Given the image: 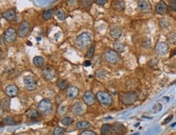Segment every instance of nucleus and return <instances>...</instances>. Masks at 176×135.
Masks as SVG:
<instances>
[{
  "label": "nucleus",
  "instance_id": "f257e3e1",
  "mask_svg": "<svg viewBox=\"0 0 176 135\" xmlns=\"http://www.w3.org/2000/svg\"><path fill=\"white\" fill-rule=\"evenodd\" d=\"M119 99L122 103L124 105H132L138 100V94L136 91H128L120 94Z\"/></svg>",
  "mask_w": 176,
  "mask_h": 135
},
{
  "label": "nucleus",
  "instance_id": "f03ea898",
  "mask_svg": "<svg viewBox=\"0 0 176 135\" xmlns=\"http://www.w3.org/2000/svg\"><path fill=\"white\" fill-rule=\"evenodd\" d=\"M91 43H92V38L90 34H88V32L82 33L80 35H78L76 38V45L77 46V47L81 49L88 47Z\"/></svg>",
  "mask_w": 176,
  "mask_h": 135
},
{
  "label": "nucleus",
  "instance_id": "7ed1b4c3",
  "mask_svg": "<svg viewBox=\"0 0 176 135\" xmlns=\"http://www.w3.org/2000/svg\"><path fill=\"white\" fill-rule=\"evenodd\" d=\"M96 98L98 100L101 104L106 106V107H110L112 105L114 99L113 97L110 95L109 93L107 92H104V91H99L96 94Z\"/></svg>",
  "mask_w": 176,
  "mask_h": 135
},
{
  "label": "nucleus",
  "instance_id": "20e7f679",
  "mask_svg": "<svg viewBox=\"0 0 176 135\" xmlns=\"http://www.w3.org/2000/svg\"><path fill=\"white\" fill-rule=\"evenodd\" d=\"M104 58H105L107 62L112 64H117L118 62L120 60V56L119 55V52L115 51L114 50H111V49H108L105 51Z\"/></svg>",
  "mask_w": 176,
  "mask_h": 135
},
{
  "label": "nucleus",
  "instance_id": "39448f33",
  "mask_svg": "<svg viewBox=\"0 0 176 135\" xmlns=\"http://www.w3.org/2000/svg\"><path fill=\"white\" fill-rule=\"evenodd\" d=\"M37 108L39 110V112L42 114H48L52 111L53 109V104H52L51 101L48 98H43L41 99L38 105H37Z\"/></svg>",
  "mask_w": 176,
  "mask_h": 135
},
{
  "label": "nucleus",
  "instance_id": "423d86ee",
  "mask_svg": "<svg viewBox=\"0 0 176 135\" xmlns=\"http://www.w3.org/2000/svg\"><path fill=\"white\" fill-rule=\"evenodd\" d=\"M169 51H170V47L168 44L165 41H159L155 46V53L158 56H165L169 54Z\"/></svg>",
  "mask_w": 176,
  "mask_h": 135
},
{
  "label": "nucleus",
  "instance_id": "0eeeda50",
  "mask_svg": "<svg viewBox=\"0 0 176 135\" xmlns=\"http://www.w3.org/2000/svg\"><path fill=\"white\" fill-rule=\"evenodd\" d=\"M24 84L28 90L33 91L37 87V80L33 76L28 75L24 77Z\"/></svg>",
  "mask_w": 176,
  "mask_h": 135
},
{
  "label": "nucleus",
  "instance_id": "6e6552de",
  "mask_svg": "<svg viewBox=\"0 0 176 135\" xmlns=\"http://www.w3.org/2000/svg\"><path fill=\"white\" fill-rule=\"evenodd\" d=\"M31 29V25L29 21L27 20H24L20 25V26L17 30V34L20 38H25L26 36L29 34Z\"/></svg>",
  "mask_w": 176,
  "mask_h": 135
},
{
  "label": "nucleus",
  "instance_id": "1a4fd4ad",
  "mask_svg": "<svg viewBox=\"0 0 176 135\" xmlns=\"http://www.w3.org/2000/svg\"><path fill=\"white\" fill-rule=\"evenodd\" d=\"M17 35L18 34H17L16 30L13 27H10L6 30L5 34H4V38L8 43H13L15 41Z\"/></svg>",
  "mask_w": 176,
  "mask_h": 135
},
{
  "label": "nucleus",
  "instance_id": "9d476101",
  "mask_svg": "<svg viewBox=\"0 0 176 135\" xmlns=\"http://www.w3.org/2000/svg\"><path fill=\"white\" fill-rule=\"evenodd\" d=\"M137 7L140 11L144 13L150 12L153 8L149 0H139L137 3Z\"/></svg>",
  "mask_w": 176,
  "mask_h": 135
},
{
  "label": "nucleus",
  "instance_id": "9b49d317",
  "mask_svg": "<svg viewBox=\"0 0 176 135\" xmlns=\"http://www.w3.org/2000/svg\"><path fill=\"white\" fill-rule=\"evenodd\" d=\"M42 76L44 77V78L47 81H51L53 79L55 78V76H56V72L52 67L47 66V67H45L42 69Z\"/></svg>",
  "mask_w": 176,
  "mask_h": 135
},
{
  "label": "nucleus",
  "instance_id": "f8f14e48",
  "mask_svg": "<svg viewBox=\"0 0 176 135\" xmlns=\"http://www.w3.org/2000/svg\"><path fill=\"white\" fill-rule=\"evenodd\" d=\"M95 95L92 91H86L83 96V101L86 105L92 106L95 103Z\"/></svg>",
  "mask_w": 176,
  "mask_h": 135
},
{
  "label": "nucleus",
  "instance_id": "ddd939ff",
  "mask_svg": "<svg viewBox=\"0 0 176 135\" xmlns=\"http://www.w3.org/2000/svg\"><path fill=\"white\" fill-rule=\"evenodd\" d=\"M5 94L10 98L15 97L17 94H18V87L16 86L14 84H11L8 85V86L5 89Z\"/></svg>",
  "mask_w": 176,
  "mask_h": 135
},
{
  "label": "nucleus",
  "instance_id": "4468645a",
  "mask_svg": "<svg viewBox=\"0 0 176 135\" xmlns=\"http://www.w3.org/2000/svg\"><path fill=\"white\" fill-rule=\"evenodd\" d=\"M112 133L114 135H123L126 132V128L123 124L120 123H115L112 126Z\"/></svg>",
  "mask_w": 176,
  "mask_h": 135
},
{
  "label": "nucleus",
  "instance_id": "2eb2a0df",
  "mask_svg": "<svg viewBox=\"0 0 176 135\" xmlns=\"http://www.w3.org/2000/svg\"><path fill=\"white\" fill-rule=\"evenodd\" d=\"M72 112L73 113L74 115L76 116H81L84 112V105L80 103V102H77L76 103H74L72 108H71Z\"/></svg>",
  "mask_w": 176,
  "mask_h": 135
},
{
  "label": "nucleus",
  "instance_id": "dca6fc26",
  "mask_svg": "<svg viewBox=\"0 0 176 135\" xmlns=\"http://www.w3.org/2000/svg\"><path fill=\"white\" fill-rule=\"evenodd\" d=\"M79 92L80 90L77 88L76 86H70L67 87V96L69 98H75L79 95Z\"/></svg>",
  "mask_w": 176,
  "mask_h": 135
},
{
  "label": "nucleus",
  "instance_id": "f3484780",
  "mask_svg": "<svg viewBox=\"0 0 176 135\" xmlns=\"http://www.w3.org/2000/svg\"><path fill=\"white\" fill-rule=\"evenodd\" d=\"M167 5L165 4L163 0H161L160 2H158L156 7H155V11L156 12L159 14V15H164L165 13V11L167 10Z\"/></svg>",
  "mask_w": 176,
  "mask_h": 135
},
{
  "label": "nucleus",
  "instance_id": "a211bd4d",
  "mask_svg": "<svg viewBox=\"0 0 176 135\" xmlns=\"http://www.w3.org/2000/svg\"><path fill=\"white\" fill-rule=\"evenodd\" d=\"M15 15H16V13H15V11L14 9H9V10L3 13V17L5 20H7L8 21L14 20V19L15 18Z\"/></svg>",
  "mask_w": 176,
  "mask_h": 135
},
{
  "label": "nucleus",
  "instance_id": "6ab92c4d",
  "mask_svg": "<svg viewBox=\"0 0 176 135\" xmlns=\"http://www.w3.org/2000/svg\"><path fill=\"white\" fill-rule=\"evenodd\" d=\"M122 34H123V32L119 27H113L110 30V37L114 39H119L122 36Z\"/></svg>",
  "mask_w": 176,
  "mask_h": 135
},
{
  "label": "nucleus",
  "instance_id": "aec40b11",
  "mask_svg": "<svg viewBox=\"0 0 176 135\" xmlns=\"http://www.w3.org/2000/svg\"><path fill=\"white\" fill-rule=\"evenodd\" d=\"M33 63L34 64V66H36L37 68L43 67L45 64L44 58L41 56H35L33 58Z\"/></svg>",
  "mask_w": 176,
  "mask_h": 135
},
{
  "label": "nucleus",
  "instance_id": "412c9836",
  "mask_svg": "<svg viewBox=\"0 0 176 135\" xmlns=\"http://www.w3.org/2000/svg\"><path fill=\"white\" fill-rule=\"evenodd\" d=\"M112 131V126L109 124H104L101 129L102 135H109Z\"/></svg>",
  "mask_w": 176,
  "mask_h": 135
},
{
  "label": "nucleus",
  "instance_id": "4be33fe9",
  "mask_svg": "<svg viewBox=\"0 0 176 135\" xmlns=\"http://www.w3.org/2000/svg\"><path fill=\"white\" fill-rule=\"evenodd\" d=\"M89 127H91V124L88 121H79L76 123V128L78 129L86 130Z\"/></svg>",
  "mask_w": 176,
  "mask_h": 135
},
{
  "label": "nucleus",
  "instance_id": "5701e85b",
  "mask_svg": "<svg viewBox=\"0 0 176 135\" xmlns=\"http://www.w3.org/2000/svg\"><path fill=\"white\" fill-rule=\"evenodd\" d=\"M167 41L172 46H176V32H170L167 35Z\"/></svg>",
  "mask_w": 176,
  "mask_h": 135
},
{
  "label": "nucleus",
  "instance_id": "b1692460",
  "mask_svg": "<svg viewBox=\"0 0 176 135\" xmlns=\"http://www.w3.org/2000/svg\"><path fill=\"white\" fill-rule=\"evenodd\" d=\"M126 49V46L123 44L121 42L115 41L114 43V50L117 52H123Z\"/></svg>",
  "mask_w": 176,
  "mask_h": 135
},
{
  "label": "nucleus",
  "instance_id": "393cba45",
  "mask_svg": "<svg viewBox=\"0 0 176 135\" xmlns=\"http://www.w3.org/2000/svg\"><path fill=\"white\" fill-rule=\"evenodd\" d=\"M57 86L59 87V90H66V89H67V87H68V83L65 80L59 79L58 82H57Z\"/></svg>",
  "mask_w": 176,
  "mask_h": 135
},
{
  "label": "nucleus",
  "instance_id": "a878e982",
  "mask_svg": "<svg viewBox=\"0 0 176 135\" xmlns=\"http://www.w3.org/2000/svg\"><path fill=\"white\" fill-rule=\"evenodd\" d=\"M113 8H114V9H115V10H117V11H122V10H123L125 8L123 1L117 0V1L114 2V4H113Z\"/></svg>",
  "mask_w": 176,
  "mask_h": 135
},
{
  "label": "nucleus",
  "instance_id": "bb28decb",
  "mask_svg": "<svg viewBox=\"0 0 176 135\" xmlns=\"http://www.w3.org/2000/svg\"><path fill=\"white\" fill-rule=\"evenodd\" d=\"M53 15H54V10L53 9H49V10H46L43 12L42 14V18L44 20H50L53 17Z\"/></svg>",
  "mask_w": 176,
  "mask_h": 135
},
{
  "label": "nucleus",
  "instance_id": "cd10ccee",
  "mask_svg": "<svg viewBox=\"0 0 176 135\" xmlns=\"http://www.w3.org/2000/svg\"><path fill=\"white\" fill-rule=\"evenodd\" d=\"M26 115L30 119H35V118H37V117L39 116V113H38V112L36 109H30L27 112Z\"/></svg>",
  "mask_w": 176,
  "mask_h": 135
},
{
  "label": "nucleus",
  "instance_id": "c85d7f7f",
  "mask_svg": "<svg viewBox=\"0 0 176 135\" xmlns=\"http://www.w3.org/2000/svg\"><path fill=\"white\" fill-rule=\"evenodd\" d=\"M55 15H56L57 18L59 20H64L66 19V13L64 12V11H62L61 9H58L57 11H55Z\"/></svg>",
  "mask_w": 176,
  "mask_h": 135
},
{
  "label": "nucleus",
  "instance_id": "c756f323",
  "mask_svg": "<svg viewBox=\"0 0 176 135\" xmlns=\"http://www.w3.org/2000/svg\"><path fill=\"white\" fill-rule=\"evenodd\" d=\"M3 123L4 124H7V125H13V124H15V121L13 117L7 116V117H5V118L3 119Z\"/></svg>",
  "mask_w": 176,
  "mask_h": 135
},
{
  "label": "nucleus",
  "instance_id": "7c9ffc66",
  "mask_svg": "<svg viewBox=\"0 0 176 135\" xmlns=\"http://www.w3.org/2000/svg\"><path fill=\"white\" fill-rule=\"evenodd\" d=\"M159 25H160V26L162 28V29H167L169 26H170V21H169L168 19H166L165 17H163V18H161L159 20Z\"/></svg>",
  "mask_w": 176,
  "mask_h": 135
},
{
  "label": "nucleus",
  "instance_id": "2f4dec72",
  "mask_svg": "<svg viewBox=\"0 0 176 135\" xmlns=\"http://www.w3.org/2000/svg\"><path fill=\"white\" fill-rule=\"evenodd\" d=\"M72 122H73V119L71 116H66L61 120V124H62L63 125H69Z\"/></svg>",
  "mask_w": 176,
  "mask_h": 135
},
{
  "label": "nucleus",
  "instance_id": "473e14b6",
  "mask_svg": "<svg viewBox=\"0 0 176 135\" xmlns=\"http://www.w3.org/2000/svg\"><path fill=\"white\" fill-rule=\"evenodd\" d=\"M142 46H143L144 48L145 49H149L152 46V42H151V40L149 38H144L143 40V42H142Z\"/></svg>",
  "mask_w": 176,
  "mask_h": 135
},
{
  "label": "nucleus",
  "instance_id": "72a5a7b5",
  "mask_svg": "<svg viewBox=\"0 0 176 135\" xmlns=\"http://www.w3.org/2000/svg\"><path fill=\"white\" fill-rule=\"evenodd\" d=\"M53 133H54V135H64L65 129H62V127H56L55 128Z\"/></svg>",
  "mask_w": 176,
  "mask_h": 135
},
{
  "label": "nucleus",
  "instance_id": "f704fd0d",
  "mask_svg": "<svg viewBox=\"0 0 176 135\" xmlns=\"http://www.w3.org/2000/svg\"><path fill=\"white\" fill-rule=\"evenodd\" d=\"M94 50H95V46H92L90 48L88 49V51L86 53V58L91 59L93 56V55H94Z\"/></svg>",
  "mask_w": 176,
  "mask_h": 135
},
{
  "label": "nucleus",
  "instance_id": "c9c22d12",
  "mask_svg": "<svg viewBox=\"0 0 176 135\" xmlns=\"http://www.w3.org/2000/svg\"><path fill=\"white\" fill-rule=\"evenodd\" d=\"M169 8L171 11H176V0H170Z\"/></svg>",
  "mask_w": 176,
  "mask_h": 135
},
{
  "label": "nucleus",
  "instance_id": "e433bc0d",
  "mask_svg": "<svg viewBox=\"0 0 176 135\" xmlns=\"http://www.w3.org/2000/svg\"><path fill=\"white\" fill-rule=\"evenodd\" d=\"M105 74H106V73H105V72L103 71V70H98V71L96 72V75H97V77L99 79L104 78Z\"/></svg>",
  "mask_w": 176,
  "mask_h": 135
},
{
  "label": "nucleus",
  "instance_id": "4c0bfd02",
  "mask_svg": "<svg viewBox=\"0 0 176 135\" xmlns=\"http://www.w3.org/2000/svg\"><path fill=\"white\" fill-rule=\"evenodd\" d=\"M81 5L83 7L87 8V7L91 5V0H81Z\"/></svg>",
  "mask_w": 176,
  "mask_h": 135
},
{
  "label": "nucleus",
  "instance_id": "58836bf2",
  "mask_svg": "<svg viewBox=\"0 0 176 135\" xmlns=\"http://www.w3.org/2000/svg\"><path fill=\"white\" fill-rule=\"evenodd\" d=\"M81 135H97L94 132L90 131V130H84L81 134Z\"/></svg>",
  "mask_w": 176,
  "mask_h": 135
},
{
  "label": "nucleus",
  "instance_id": "ea45409f",
  "mask_svg": "<svg viewBox=\"0 0 176 135\" xmlns=\"http://www.w3.org/2000/svg\"><path fill=\"white\" fill-rule=\"evenodd\" d=\"M94 3L98 5H105L107 3V0H94Z\"/></svg>",
  "mask_w": 176,
  "mask_h": 135
},
{
  "label": "nucleus",
  "instance_id": "a19ab883",
  "mask_svg": "<svg viewBox=\"0 0 176 135\" xmlns=\"http://www.w3.org/2000/svg\"><path fill=\"white\" fill-rule=\"evenodd\" d=\"M171 118H172V116H170V117H169L168 119H167V120H165V123H166V122H169V121H170V119H171Z\"/></svg>",
  "mask_w": 176,
  "mask_h": 135
},
{
  "label": "nucleus",
  "instance_id": "79ce46f5",
  "mask_svg": "<svg viewBox=\"0 0 176 135\" xmlns=\"http://www.w3.org/2000/svg\"><path fill=\"white\" fill-rule=\"evenodd\" d=\"M90 64H91V63H90L89 61H88V62H86V63H85V65H90Z\"/></svg>",
  "mask_w": 176,
  "mask_h": 135
}]
</instances>
